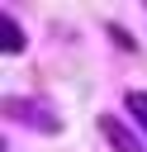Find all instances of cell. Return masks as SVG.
Masks as SVG:
<instances>
[{
    "instance_id": "1",
    "label": "cell",
    "mask_w": 147,
    "mask_h": 152,
    "mask_svg": "<svg viewBox=\"0 0 147 152\" xmlns=\"http://www.w3.org/2000/svg\"><path fill=\"white\" fill-rule=\"evenodd\" d=\"M100 128H104V138H109V142H114V147H119V152H142V142H133V133H128V128H123V124H114V119H109V114H104V119H100Z\"/></svg>"
},
{
    "instance_id": "2",
    "label": "cell",
    "mask_w": 147,
    "mask_h": 152,
    "mask_svg": "<svg viewBox=\"0 0 147 152\" xmlns=\"http://www.w3.org/2000/svg\"><path fill=\"white\" fill-rule=\"evenodd\" d=\"M0 28H5V52H19V48H24V38H19V28H14L9 19H0Z\"/></svg>"
},
{
    "instance_id": "3",
    "label": "cell",
    "mask_w": 147,
    "mask_h": 152,
    "mask_svg": "<svg viewBox=\"0 0 147 152\" xmlns=\"http://www.w3.org/2000/svg\"><path fill=\"white\" fill-rule=\"evenodd\" d=\"M128 109H133V114L147 124V95H142V90H133V95H128Z\"/></svg>"
}]
</instances>
